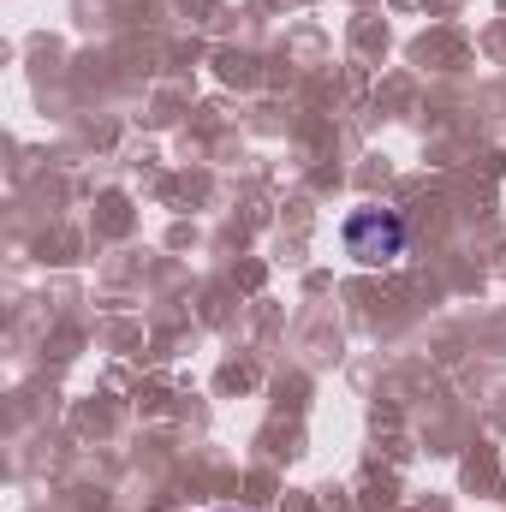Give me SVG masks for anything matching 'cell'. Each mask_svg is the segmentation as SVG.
Wrapping results in <instances>:
<instances>
[{
	"label": "cell",
	"instance_id": "1",
	"mask_svg": "<svg viewBox=\"0 0 506 512\" xmlns=\"http://www.w3.org/2000/svg\"><path fill=\"white\" fill-rule=\"evenodd\" d=\"M405 221L393 215V209H358L352 221H346V256L352 262H364V268H387V262H399L405 256Z\"/></svg>",
	"mask_w": 506,
	"mask_h": 512
},
{
	"label": "cell",
	"instance_id": "2",
	"mask_svg": "<svg viewBox=\"0 0 506 512\" xmlns=\"http://www.w3.org/2000/svg\"><path fill=\"white\" fill-rule=\"evenodd\" d=\"M221 512H233V507H221Z\"/></svg>",
	"mask_w": 506,
	"mask_h": 512
}]
</instances>
